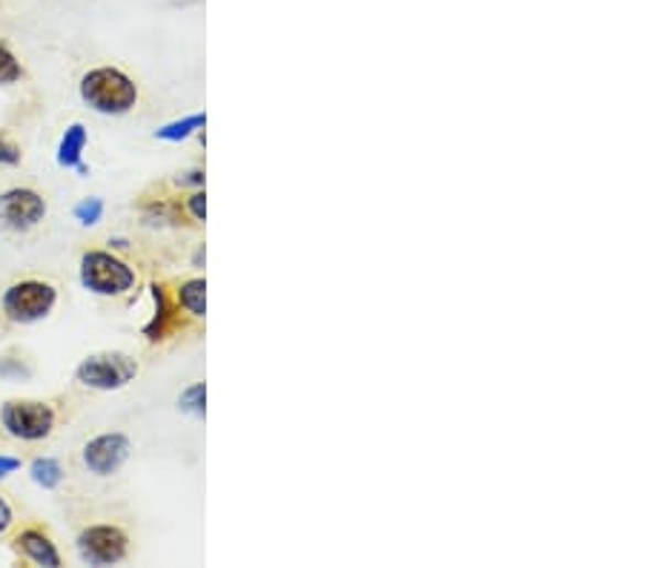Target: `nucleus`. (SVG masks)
I'll return each mask as SVG.
<instances>
[{
    "label": "nucleus",
    "instance_id": "nucleus-1",
    "mask_svg": "<svg viewBox=\"0 0 645 568\" xmlns=\"http://www.w3.org/2000/svg\"><path fill=\"white\" fill-rule=\"evenodd\" d=\"M80 101L100 116H127L138 104V84L118 66H95L80 78Z\"/></svg>",
    "mask_w": 645,
    "mask_h": 568
},
{
    "label": "nucleus",
    "instance_id": "nucleus-2",
    "mask_svg": "<svg viewBox=\"0 0 645 568\" xmlns=\"http://www.w3.org/2000/svg\"><path fill=\"white\" fill-rule=\"evenodd\" d=\"M57 304V288L43 279L12 281L0 296L3 317L14 324H35L52 313Z\"/></svg>",
    "mask_w": 645,
    "mask_h": 568
},
{
    "label": "nucleus",
    "instance_id": "nucleus-3",
    "mask_svg": "<svg viewBox=\"0 0 645 568\" xmlns=\"http://www.w3.org/2000/svg\"><path fill=\"white\" fill-rule=\"evenodd\" d=\"M80 285L95 296H123L136 288V270L107 250L80 256Z\"/></svg>",
    "mask_w": 645,
    "mask_h": 568
},
{
    "label": "nucleus",
    "instance_id": "nucleus-4",
    "mask_svg": "<svg viewBox=\"0 0 645 568\" xmlns=\"http://www.w3.org/2000/svg\"><path fill=\"white\" fill-rule=\"evenodd\" d=\"M0 428L21 442H41L55 431V408L37 399H9L0 405Z\"/></svg>",
    "mask_w": 645,
    "mask_h": 568
},
{
    "label": "nucleus",
    "instance_id": "nucleus-5",
    "mask_svg": "<svg viewBox=\"0 0 645 568\" xmlns=\"http://www.w3.org/2000/svg\"><path fill=\"white\" fill-rule=\"evenodd\" d=\"M138 376V362L121 351H104L86 356L75 367V379L93 390H121Z\"/></svg>",
    "mask_w": 645,
    "mask_h": 568
},
{
    "label": "nucleus",
    "instance_id": "nucleus-6",
    "mask_svg": "<svg viewBox=\"0 0 645 568\" xmlns=\"http://www.w3.org/2000/svg\"><path fill=\"white\" fill-rule=\"evenodd\" d=\"M78 554L89 566H115V562L127 560L129 537L118 525H86L78 534Z\"/></svg>",
    "mask_w": 645,
    "mask_h": 568
},
{
    "label": "nucleus",
    "instance_id": "nucleus-7",
    "mask_svg": "<svg viewBox=\"0 0 645 568\" xmlns=\"http://www.w3.org/2000/svg\"><path fill=\"white\" fill-rule=\"evenodd\" d=\"M46 218V199L32 187H12L0 193V224L7 231L26 233Z\"/></svg>",
    "mask_w": 645,
    "mask_h": 568
},
{
    "label": "nucleus",
    "instance_id": "nucleus-8",
    "mask_svg": "<svg viewBox=\"0 0 645 568\" xmlns=\"http://www.w3.org/2000/svg\"><path fill=\"white\" fill-rule=\"evenodd\" d=\"M129 460V439L123 433H100L84 446V465L89 474L109 476Z\"/></svg>",
    "mask_w": 645,
    "mask_h": 568
},
{
    "label": "nucleus",
    "instance_id": "nucleus-9",
    "mask_svg": "<svg viewBox=\"0 0 645 568\" xmlns=\"http://www.w3.org/2000/svg\"><path fill=\"white\" fill-rule=\"evenodd\" d=\"M14 551L21 554L23 560L35 562V566L57 568L64 562L61 560V551H57L55 546V539L43 532V528H37V525H29V528H23V532L14 537Z\"/></svg>",
    "mask_w": 645,
    "mask_h": 568
},
{
    "label": "nucleus",
    "instance_id": "nucleus-10",
    "mask_svg": "<svg viewBox=\"0 0 645 568\" xmlns=\"http://www.w3.org/2000/svg\"><path fill=\"white\" fill-rule=\"evenodd\" d=\"M86 141H89V132H86L84 124H69L61 138V144H57V167H64V170H78L80 175H86L84 164V150Z\"/></svg>",
    "mask_w": 645,
    "mask_h": 568
},
{
    "label": "nucleus",
    "instance_id": "nucleus-11",
    "mask_svg": "<svg viewBox=\"0 0 645 568\" xmlns=\"http://www.w3.org/2000/svg\"><path fill=\"white\" fill-rule=\"evenodd\" d=\"M152 302H155V313H152V319L143 328V336L150 339V342H161L175 328V308H172L164 285H152Z\"/></svg>",
    "mask_w": 645,
    "mask_h": 568
},
{
    "label": "nucleus",
    "instance_id": "nucleus-12",
    "mask_svg": "<svg viewBox=\"0 0 645 568\" xmlns=\"http://www.w3.org/2000/svg\"><path fill=\"white\" fill-rule=\"evenodd\" d=\"M204 127H207V116H204V112H195V116L181 118V121L164 124V127L155 132V138L158 141H170V144H181V141H186L190 136L201 132Z\"/></svg>",
    "mask_w": 645,
    "mask_h": 568
},
{
    "label": "nucleus",
    "instance_id": "nucleus-13",
    "mask_svg": "<svg viewBox=\"0 0 645 568\" xmlns=\"http://www.w3.org/2000/svg\"><path fill=\"white\" fill-rule=\"evenodd\" d=\"M179 304L190 313V317L201 319L207 313V281L190 279L179 288Z\"/></svg>",
    "mask_w": 645,
    "mask_h": 568
},
{
    "label": "nucleus",
    "instance_id": "nucleus-14",
    "mask_svg": "<svg viewBox=\"0 0 645 568\" xmlns=\"http://www.w3.org/2000/svg\"><path fill=\"white\" fill-rule=\"evenodd\" d=\"M29 474H32L35 485H41V489L46 491L57 489V485L64 482V468H61L57 460H52V457H37V460L29 465Z\"/></svg>",
    "mask_w": 645,
    "mask_h": 568
},
{
    "label": "nucleus",
    "instance_id": "nucleus-15",
    "mask_svg": "<svg viewBox=\"0 0 645 568\" xmlns=\"http://www.w3.org/2000/svg\"><path fill=\"white\" fill-rule=\"evenodd\" d=\"M204 403H207V385H204V382H195V385H190V388L179 396V408L198 419L207 414Z\"/></svg>",
    "mask_w": 645,
    "mask_h": 568
},
{
    "label": "nucleus",
    "instance_id": "nucleus-16",
    "mask_svg": "<svg viewBox=\"0 0 645 568\" xmlns=\"http://www.w3.org/2000/svg\"><path fill=\"white\" fill-rule=\"evenodd\" d=\"M23 78L21 61L14 58V52L7 44H0V84H18Z\"/></svg>",
    "mask_w": 645,
    "mask_h": 568
},
{
    "label": "nucleus",
    "instance_id": "nucleus-17",
    "mask_svg": "<svg viewBox=\"0 0 645 568\" xmlns=\"http://www.w3.org/2000/svg\"><path fill=\"white\" fill-rule=\"evenodd\" d=\"M72 213H75V218H78L84 227H93V224H98L100 216H104V202L93 195V199H84L80 204H75Z\"/></svg>",
    "mask_w": 645,
    "mask_h": 568
},
{
    "label": "nucleus",
    "instance_id": "nucleus-18",
    "mask_svg": "<svg viewBox=\"0 0 645 568\" xmlns=\"http://www.w3.org/2000/svg\"><path fill=\"white\" fill-rule=\"evenodd\" d=\"M21 164V147L12 144L9 138L0 136V167Z\"/></svg>",
    "mask_w": 645,
    "mask_h": 568
},
{
    "label": "nucleus",
    "instance_id": "nucleus-19",
    "mask_svg": "<svg viewBox=\"0 0 645 568\" xmlns=\"http://www.w3.org/2000/svg\"><path fill=\"white\" fill-rule=\"evenodd\" d=\"M186 207H190V213H193L195 222H204V218H207V195L193 193L190 199H186Z\"/></svg>",
    "mask_w": 645,
    "mask_h": 568
},
{
    "label": "nucleus",
    "instance_id": "nucleus-20",
    "mask_svg": "<svg viewBox=\"0 0 645 568\" xmlns=\"http://www.w3.org/2000/svg\"><path fill=\"white\" fill-rule=\"evenodd\" d=\"M21 468V460L18 457H9V453H0V480H7L9 474H14Z\"/></svg>",
    "mask_w": 645,
    "mask_h": 568
},
{
    "label": "nucleus",
    "instance_id": "nucleus-21",
    "mask_svg": "<svg viewBox=\"0 0 645 568\" xmlns=\"http://www.w3.org/2000/svg\"><path fill=\"white\" fill-rule=\"evenodd\" d=\"M14 523V511H12V505H9V500L7 496H0V534L7 532L9 525Z\"/></svg>",
    "mask_w": 645,
    "mask_h": 568
},
{
    "label": "nucleus",
    "instance_id": "nucleus-22",
    "mask_svg": "<svg viewBox=\"0 0 645 568\" xmlns=\"http://www.w3.org/2000/svg\"><path fill=\"white\" fill-rule=\"evenodd\" d=\"M179 184H181V187H186V184H195V187H201V184H204V173H201V170H190V173H181Z\"/></svg>",
    "mask_w": 645,
    "mask_h": 568
}]
</instances>
